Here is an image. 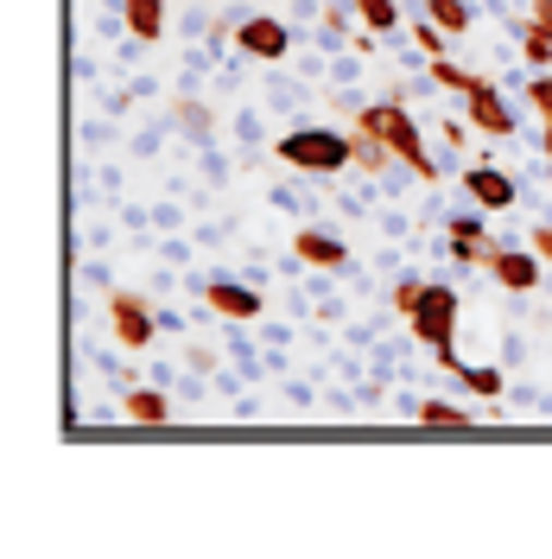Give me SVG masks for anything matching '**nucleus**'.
<instances>
[{
    "instance_id": "8",
    "label": "nucleus",
    "mask_w": 552,
    "mask_h": 559,
    "mask_svg": "<svg viewBox=\"0 0 552 559\" xmlns=\"http://www.w3.org/2000/svg\"><path fill=\"white\" fill-rule=\"evenodd\" d=\"M464 185H470V198H477V204H489V210H515V198H520V185L508 173H495V166H470V173H464Z\"/></svg>"
},
{
    "instance_id": "2",
    "label": "nucleus",
    "mask_w": 552,
    "mask_h": 559,
    "mask_svg": "<svg viewBox=\"0 0 552 559\" xmlns=\"http://www.w3.org/2000/svg\"><path fill=\"white\" fill-rule=\"evenodd\" d=\"M407 318H413L419 344H432L439 362L457 376V369H464V356H457V344H451V331H457V293H451L445 280H425V286L413 293V306H407Z\"/></svg>"
},
{
    "instance_id": "1",
    "label": "nucleus",
    "mask_w": 552,
    "mask_h": 559,
    "mask_svg": "<svg viewBox=\"0 0 552 559\" xmlns=\"http://www.w3.org/2000/svg\"><path fill=\"white\" fill-rule=\"evenodd\" d=\"M279 159L305 178H337L349 159H356V134H337V128H292V134H279Z\"/></svg>"
},
{
    "instance_id": "12",
    "label": "nucleus",
    "mask_w": 552,
    "mask_h": 559,
    "mask_svg": "<svg viewBox=\"0 0 552 559\" xmlns=\"http://www.w3.org/2000/svg\"><path fill=\"white\" fill-rule=\"evenodd\" d=\"M267 103H274L279 115H299V108H305V83L279 70V76H267Z\"/></svg>"
},
{
    "instance_id": "26",
    "label": "nucleus",
    "mask_w": 552,
    "mask_h": 559,
    "mask_svg": "<svg viewBox=\"0 0 552 559\" xmlns=\"http://www.w3.org/2000/svg\"><path fill=\"white\" fill-rule=\"evenodd\" d=\"M236 419H261V401L254 394H236Z\"/></svg>"
},
{
    "instance_id": "19",
    "label": "nucleus",
    "mask_w": 552,
    "mask_h": 559,
    "mask_svg": "<svg viewBox=\"0 0 552 559\" xmlns=\"http://www.w3.org/2000/svg\"><path fill=\"white\" fill-rule=\"evenodd\" d=\"M419 419H432V426H464V407H457V401H425V407H419Z\"/></svg>"
},
{
    "instance_id": "21",
    "label": "nucleus",
    "mask_w": 552,
    "mask_h": 559,
    "mask_svg": "<svg viewBox=\"0 0 552 559\" xmlns=\"http://www.w3.org/2000/svg\"><path fill=\"white\" fill-rule=\"evenodd\" d=\"M457 376H464V382L477 388V394H502V376H495V369H470V362H464Z\"/></svg>"
},
{
    "instance_id": "24",
    "label": "nucleus",
    "mask_w": 552,
    "mask_h": 559,
    "mask_svg": "<svg viewBox=\"0 0 552 559\" xmlns=\"http://www.w3.org/2000/svg\"><path fill=\"white\" fill-rule=\"evenodd\" d=\"M159 254H166L172 267H191V242H184V236H178V242H166V248H159Z\"/></svg>"
},
{
    "instance_id": "17",
    "label": "nucleus",
    "mask_w": 552,
    "mask_h": 559,
    "mask_svg": "<svg viewBox=\"0 0 552 559\" xmlns=\"http://www.w3.org/2000/svg\"><path fill=\"white\" fill-rule=\"evenodd\" d=\"M356 7H362V20H369L375 33H394V20H400V13H394V0H356Z\"/></svg>"
},
{
    "instance_id": "25",
    "label": "nucleus",
    "mask_w": 552,
    "mask_h": 559,
    "mask_svg": "<svg viewBox=\"0 0 552 559\" xmlns=\"http://www.w3.org/2000/svg\"><path fill=\"white\" fill-rule=\"evenodd\" d=\"M153 318H159V331H184V312H178V306H159Z\"/></svg>"
},
{
    "instance_id": "10",
    "label": "nucleus",
    "mask_w": 552,
    "mask_h": 559,
    "mask_svg": "<svg viewBox=\"0 0 552 559\" xmlns=\"http://www.w3.org/2000/svg\"><path fill=\"white\" fill-rule=\"evenodd\" d=\"M153 312V306H146V299H134V293H121V299H115V331H121V344H153V331H159V318H146Z\"/></svg>"
},
{
    "instance_id": "11",
    "label": "nucleus",
    "mask_w": 552,
    "mask_h": 559,
    "mask_svg": "<svg viewBox=\"0 0 552 559\" xmlns=\"http://www.w3.org/2000/svg\"><path fill=\"white\" fill-rule=\"evenodd\" d=\"M115 7L128 13V33L134 38H146V45L166 38V0H115Z\"/></svg>"
},
{
    "instance_id": "9",
    "label": "nucleus",
    "mask_w": 552,
    "mask_h": 559,
    "mask_svg": "<svg viewBox=\"0 0 552 559\" xmlns=\"http://www.w3.org/2000/svg\"><path fill=\"white\" fill-rule=\"evenodd\" d=\"M299 254H305L311 267H331V274H344L349 267V242L344 236H331V229H299Z\"/></svg>"
},
{
    "instance_id": "27",
    "label": "nucleus",
    "mask_w": 552,
    "mask_h": 559,
    "mask_svg": "<svg viewBox=\"0 0 552 559\" xmlns=\"http://www.w3.org/2000/svg\"><path fill=\"white\" fill-rule=\"evenodd\" d=\"M533 33L552 38V0H540V13H533Z\"/></svg>"
},
{
    "instance_id": "14",
    "label": "nucleus",
    "mask_w": 552,
    "mask_h": 559,
    "mask_svg": "<svg viewBox=\"0 0 552 559\" xmlns=\"http://www.w3.org/2000/svg\"><path fill=\"white\" fill-rule=\"evenodd\" d=\"M216 26H223V13H209V7H184L178 13V38H216Z\"/></svg>"
},
{
    "instance_id": "16",
    "label": "nucleus",
    "mask_w": 552,
    "mask_h": 559,
    "mask_svg": "<svg viewBox=\"0 0 552 559\" xmlns=\"http://www.w3.org/2000/svg\"><path fill=\"white\" fill-rule=\"evenodd\" d=\"M236 140H242V146H261V140H267V115H261V108H236Z\"/></svg>"
},
{
    "instance_id": "4",
    "label": "nucleus",
    "mask_w": 552,
    "mask_h": 559,
    "mask_svg": "<svg viewBox=\"0 0 552 559\" xmlns=\"http://www.w3.org/2000/svg\"><path fill=\"white\" fill-rule=\"evenodd\" d=\"M204 299H209L223 318H236V324H254V318L267 312L261 286H254V280H229V274H209V280H204Z\"/></svg>"
},
{
    "instance_id": "20",
    "label": "nucleus",
    "mask_w": 552,
    "mask_h": 559,
    "mask_svg": "<svg viewBox=\"0 0 552 559\" xmlns=\"http://www.w3.org/2000/svg\"><path fill=\"white\" fill-rule=\"evenodd\" d=\"M362 76V58L356 51H331V83H356Z\"/></svg>"
},
{
    "instance_id": "18",
    "label": "nucleus",
    "mask_w": 552,
    "mask_h": 559,
    "mask_svg": "<svg viewBox=\"0 0 552 559\" xmlns=\"http://www.w3.org/2000/svg\"><path fill=\"white\" fill-rule=\"evenodd\" d=\"M274 204L292 210V216H305V210H317V198H311V191H299V185H274Z\"/></svg>"
},
{
    "instance_id": "13",
    "label": "nucleus",
    "mask_w": 552,
    "mask_h": 559,
    "mask_svg": "<svg viewBox=\"0 0 552 559\" xmlns=\"http://www.w3.org/2000/svg\"><path fill=\"white\" fill-rule=\"evenodd\" d=\"M128 419H166V388H128Z\"/></svg>"
},
{
    "instance_id": "3",
    "label": "nucleus",
    "mask_w": 552,
    "mask_h": 559,
    "mask_svg": "<svg viewBox=\"0 0 552 559\" xmlns=\"http://www.w3.org/2000/svg\"><path fill=\"white\" fill-rule=\"evenodd\" d=\"M362 134H375L394 159H407V166H419V178H432L439 173V159H425V140H419L413 128V115L400 103H369L362 108Z\"/></svg>"
},
{
    "instance_id": "15",
    "label": "nucleus",
    "mask_w": 552,
    "mask_h": 559,
    "mask_svg": "<svg viewBox=\"0 0 552 559\" xmlns=\"http://www.w3.org/2000/svg\"><path fill=\"white\" fill-rule=\"evenodd\" d=\"M432 20H439L445 33H464V26L477 20V7H470V0H432Z\"/></svg>"
},
{
    "instance_id": "6",
    "label": "nucleus",
    "mask_w": 552,
    "mask_h": 559,
    "mask_svg": "<svg viewBox=\"0 0 552 559\" xmlns=\"http://www.w3.org/2000/svg\"><path fill=\"white\" fill-rule=\"evenodd\" d=\"M489 274L502 280L508 293H533L540 286V248H495L489 254Z\"/></svg>"
},
{
    "instance_id": "28",
    "label": "nucleus",
    "mask_w": 552,
    "mask_h": 559,
    "mask_svg": "<svg viewBox=\"0 0 552 559\" xmlns=\"http://www.w3.org/2000/svg\"><path fill=\"white\" fill-rule=\"evenodd\" d=\"M533 248H540V254L552 261V223H540V229H533Z\"/></svg>"
},
{
    "instance_id": "22",
    "label": "nucleus",
    "mask_w": 552,
    "mask_h": 559,
    "mask_svg": "<svg viewBox=\"0 0 552 559\" xmlns=\"http://www.w3.org/2000/svg\"><path fill=\"white\" fill-rule=\"evenodd\" d=\"M483 229H489V223L477 216V210H464V216H451V236H470V242H477Z\"/></svg>"
},
{
    "instance_id": "7",
    "label": "nucleus",
    "mask_w": 552,
    "mask_h": 559,
    "mask_svg": "<svg viewBox=\"0 0 552 559\" xmlns=\"http://www.w3.org/2000/svg\"><path fill=\"white\" fill-rule=\"evenodd\" d=\"M464 103H470V121L489 128V134H515V128H520L515 108L502 103V90H495V83H470V90H464Z\"/></svg>"
},
{
    "instance_id": "23",
    "label": "nucleus",
    "mask_w": 552,
    "mask_h": 559,
    "mask_svg": "<svg viewBox=\"0 0 552 559\" xmlns=\"http://www.w3.org/2000/svg\"><path fill=\"white\" fill-rule=\"evenodd\" d=\"M184 223V210L178 204H153V229H178Z\"/></svg>"
},
{
    "instance_id": "5",
    "label": "nucleus",
    "mask_w": 552,
    "mask_h": 559,
    "mask_svg": "<svg viewBox=\"0 0 552 559\" xmlns=\"http://www.w3.org/2000/svg\"><path fill=\"white\" fill-rule=\"evenodd\" d=\"M236 51L242 58H286L292 51V33L279 26L274 13H242L236 20Z\"/></svg>"
}]
</instances>
